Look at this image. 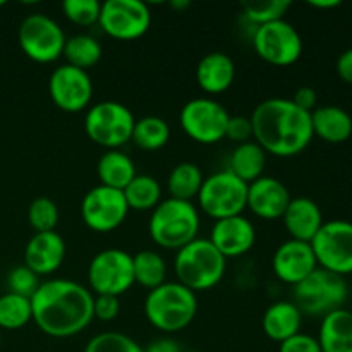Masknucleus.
<instances>
[{
  "instance_id": "f257e3e1",
  "label": "nucleus",
  "mask_w": 352,
  "mask_h": 352,
  "mask_svg": "<svg viewBox=\"0 0 352 352\" xmlns=\"http://www.w3.org/2000/svg\"><path fill=\"white\" fill-rule=\"evenodd\" d=\"M93 292L67 278L41 282L31 298L33 322L54 339H69L85 332L93 322Z\"/></svg>"
},
{
  "instance_id": "f03ea898",
  "label": "nucleus",
  "mask_w": 352,
  "mask_h": 352,
  "mask_svg": "<svg viewBox=\"0 0 352 352\" xmlns=\"http://www.w3.org/2000/svg\"><path fill=\"white\" fill-rule=\"evenodd\" d=\"M253 141L267 155L292 158L301 155L313 141L311 113L292 103L291 98H268L250 116Z\"/></svg>"
},
{
  "instance_id": "7ed1b4c3",
  "label": "nucleus",
  "mask_w": 352,
  "mask_h": 352,
  "mask_svg": "<svg viewBox=\"0 0 352 352\" xmlns=\"http://www.w3.org/2000/svg\"><path fill=\"white\" fill-rule=\"evenodd\" d=\"M148 323L165 336L182 332L198 315V298L192 291L175 282H165L148 291L143 305Z\"/></svg>"
},
{
  "instance_id": "20e7f679",
  "label": "nucleus",
  "mask_w": 352,
  "mask_h": 352,
  "mask_svg": "<svg viewBox=\"0 0 352 352\" xmlns=\"http://www.w3.org/2000/svg\"><path fill=\"white\" fill-rule=\"evenodd\" d=\"M201 219L192 201L167 198L151 212L148 220V234L162 250L179 251L195 241L199 234Z\"/></svg>"
},
{
  "instance_id": "39448f33",
  "label": "nucleus",
  "mask_w": 352,
  "mask_h": 352,
  "mask_svg": "<svg viewBox=\"0 0 352 352\" xmlns=\"http://www.w3.org/2000/svg\"><path fill=\"white\" fill-rule=\"evenodd\" d=\"M174 270L179 284L198 294L217 287L222 282L227 270V260L210 243V239L196 237L175 251Z\"/></svg>"
},
{
  "instance_id": "423d86ee",
  "label": "nucleus",
  "mask_w": 352,
  "mask_h": 352,
  "mask_svg": "<svg viewBox=\"0 0 352 352\" xmlns=\"http://www.w3.org/2000/svg\"><path fill=\"white\" fill-rule=\"evenodd\" d=\"M292 302L302 316H327L329 313L344 308L349 298V285L346 277L316 268L308 278L292 287Z\"/></svg>"
},
{
  "instance_id": "0eeeda50",
  "label": "nucleus",
  "mask_w": 352,
  "mask_h": 352,
  "mask_svg": "<svg viewBox=\"0 0 352 352\" xmlns=\"http://www.w3.org/2000/svg\"><path fill=\"white\" fill-rule=\"evenodd\" d=\"M136 119L124 103L107 100L86 110L85 133L98 146L107 150H120L133 138Z\"/></svg>"
},
{
  "instance_id": "6e6552de",
  "label": "nucleus",
  "mask_w": 352,
  "mask_h": 352,
  "mask_svg": "<svg viewBox=\"0 0 352 352\" xmlns=\"http://www.w3.org/2000/svg\"><path fill=\"white\" fill-rule=\"evenodd\" d=\"M196 199L199 212L215 222L243 215L248 201V184L229 170L215 172L205 177Z\"/></svg>"
},
{
  "instance_id": "1a4fd4ad",
  "label": "nucleus",
  "mask_w": 352,
  "mask_h": 352,
  "mask_svg": "<svg viewBox=\"0 0 352 352\" xmlns=\"http://www.w3.org/2000/svg\"><path fill=\"white\" fill-rule=\"evenodd\" d=\"M65 33L60 24L47 14H30L17 30V41L30 60L36 64L57 62L64 54Z\"/></svg>"
},
{
  "instance_id": "9d476101",
  "label": "nucleus",
  "mask_w": 352,
  "mask_h": 352,
  "mask_svg": "<svg viewBox=\"0 0 352 352\" xmlns=\"http://www.w3.org/2000/svg\"><path fill=\"white\" fill-rule=\"evenodd\" d=\"M88 284L95 296L120 298L134 285L133 256L119 248L96 253L88 265Z\"/></svg>"
},
{
  "instance_id": "9b49d317",
  "label": "nucleus",
  "mask_w": 352,
  "mask_h": 352,
  "mask_svg": "<svg viewBox=\"0 0 352 352\" xmlns=\"http://www.w3.org/2000/svg\"><path fill=\"white\" fill-rule=\"evenodd\" d=\"M229 119L226 107L210 96L189 100L179 113V124L186 136L205 146L226 140Z\"/></svg>"
},
{
  "instance_id": "f8f14e48",
  "label": "nucleus",
  "mask_w": 352,
  "mask_h": 352,
  "mask_svg": "<svg viewBox=\"0 0 352 352\" xmlns=\"http://www.w3.org/2000/svg\"><path fill=\"white\" fill-rule=\"evenodd\" d=\"M253 48L258 57L275 67H289L301 58L302 38L289 21L280 19L254 28Z\"/></svg>"
},
{
  "instance_id": "ddd939ff",
  "label": "nucleus",
  "mask_w": 352,
  "mask_h": 352,
  "mask_svg": "<svg viewBox=\"0 0 352 352\" xmlns=\"http://www.w3.org/2000/svg\"><path fill=\"white\" fill-rule=\"evenodd\" d=\"M309 244L320 268L340 277L352 274V222L349 220L325 222Z\"/></svg>"
},
{
  "instance_id": "4468645a",
  "label": "nucleus",
  "mask_w": 352,
  "mask_h": 352,
  "mask_svg": "<svg viewBox=\"0 0 352 352\" xmlns=\"http://www.w3.org/2000/svg\"><path fill=\"white\" fill-rule=\"evenodd\" d=\"M98 26L117 41L140 40L151 26V10L141 0H107L102 3Z\"/></svg>"
},
{
  "instance_id": "2eb2a0df",
  "label": "nucleus",
  "mask_w": 352,
  "mask_h": 352,
  "mask_svg": "<svg viewBox=\"0 0 352 352\" xmlns=\"http://www.w3.org/2000/svg\"><path fill=\"white\" fill-rule=\"evenodd\" d=\"M129 206L122 191L95 186L81 201V219L89 230L96 234H109L119 229L127 219Z\"/></svg>"
},
{
  "instance_id": "dca6fc26",
  "label": "nucleus",
  "mask_w": 352,
  "mask_h": 352,
  "mask_svg": "<svg viewBox=\"0 0 352 352\" xmlns=\"http://www.w3.org/2000/svg\"><path fill=\"white\" fill-rule=\"evenodd\" d=\"M93 86L91 76L86 71L62 64L52 71L48 79V95L54 105L65 113H79L91 107Z\"/></svg>"
},
{
  "instance_id": "f3484780",
  "label": "nucleus",
  "mask_w": 352,
  "mask_h": 352,
  "mask_svg": "<svg viewBox=\"0 0 352 352\" xmlns=\"http://www.w3.org/2000/svg\"><path fill=\"white\" fill-rule=\"evenodd\" d=\"M318 268L315 253L309 243L287 239L275 250L272 256V270L284 284L296 287Z\"/></svg>"
},
{
  "instance_id": "a211bd4d",
  "label": "nucleus",
  "mask_w": 352,
  "mask_h": 352,
  "mask_svg": "<svg viewBox=\"0 0 352 352\" xmlns=\"http://www.w3.org/2000/svg\"><path fill=\"white\" fill-rule=\"evenodd\" d=\"M291 199L287 186L277 177L261 175L248 184L246 208L261 220L282 219Z\"/></svg>"
},
{
  "instance_id": "6ab92c4d",
  "label": "nucleus",
  "mask_w": 352,
  "mask_h": 352,
  "mask_svg": "<svg viewBox=\"0 0 352 352\" xmlns=\"http://www.w3.org/2000/svg\"><path fill=\"white\" fill-rule=\"evenodd\" d=\"M210 243L226 260L250 253L256 244V229L244 215L217 220L210 232Z\"/></svg>"
},
{
  "instance_id": "aec40b11",
  "label": "nucleus",
  "mask_w": 352,
  "mask_h": 352,
  "mask_svg": "<svg viewBox=\"0 0 352 352\" xmlns=\"http://www.w3.org/2000/svg\"><path fill=\"white\" fill-rule=\"evenodd\" d=\"M67 254V244L57 232H38L28 241L24 248V265L38 277L52 275L62 267Z\"/></svg>"
},
{
  "instance_id": "412c9836",
  "label": "nucleus",
  "mask_w": 352,
  "mask_h": 352,
  "mask_svg": "<svg viewBox=\"0 0 352 352\" xmlns=\"http://www.w3.org/2000/svg\"><path fill=\"white\" fill-rule=\"evenodd\" d=\"M282 222H284L291 239L311 243L325 220H323V213L318 203L313 201L311 198L299 196V198L291 199L284 217H282Z\"/></svg>"
},
{
  "instance_id": "4be33fe9",
  "label": "nucleus",
  "mask_w": 352,
  "mask_h": 352,
  "mask_svg": "<svg viewBox=\"0 0 352 352\" xmlns=\"http://www.w3.org/2000/svg\"><path fill=\"white\" fill-rule=\"evenodd\" d=\"M236 79V64L223 52L206 54L196 65V82L199 89L210 96L222 95Z\"/></svg>"
},
{
  "instance_id": "5701e85b",
  "label": "nucleus",
  "mask_w": 352,
  "mask_h": 352,
  "mask_svg": "<svg viewBox=\"0 0 352 352\" xmlns=\"http://www.w3.org/2000/svg\"><path fill=\"white\" fill-rule=\"evenodd\" d=\"M313 136L329 144H342L352 136V117L337 105L316 107L311 112Z\"/></svg>"
},
{
  "instance_id": "b1692460",
  "label": "nucleus",
  "mask_w": 352,
  "mask_h": 352,
  "mask_svg": "<svg viewBox=\"0 0 352 352\" xmlns=\"http://www.w3.org/2000/svg\"><path fill=\"white\" fill-rule=\"evenodd\" d=\"M261 327L268 339L280 344L301 332L302 313L292 301H277L263 313Z\"/></svg>"
},
{
  "instance_id": "393cba45",
  "label": "nucleus",
  "mask_w": 352,
  "mask_h": 352,
  "mask_svg": "<svg viewBox=\"0 0 352 352\" xmlns=\"http://www.w3.org/2000/svg\"><path fill=\"white\" fill-rule=\"evenodd\" d=\"M316 339L322 352H352V311L340 308L323 316Z\"/></svg>"
},
{
  "instance_id": "a878e982",
  "label": "nucleus",
  "mask_w": 352,
  "mask_h": 352,
  "mask_svg": "<svg viewBox=\"0 0 352 352\" xmlns=\"http://www.w3.org/2000/svg\"><path fill=\"white\" fill-rule=\"evenodd\" d=\"M100 184L124 191L126 186L138 175L133 158L120 150H107L96 164Z\"/></svg>"
},
{
  "instance_id": "bb28decb",
  "label": "nucleus",
  "mask_w": 352,
  "mask_h": 352,
  "mask_svg": "<svg viewBox=\"0 0 352 352\" xmlns=\"http://www.w3.org/2000/svg\"><path fill=\"white\" fill-rule=\"evenodd\" d=\"M267 165V153L263 148L254 141L237 144L229 157V168L237 179H241L246 184H251L253 181L260 179L265 172Z\"/></svg>"
},
{
  "instance_id": "cd10ccee",
  "label": "nucleus",
  "mask_w": 352,
  "mask_h": 352,
  "mask_svg": "<svg viewBox=\"0 0 352 352\" xmlns=\"http://www.w3.org/2000/svg\"><path fill=\"white\" fill-rule=\"evenodd\" d=\"M205 175L203 170L192 162H181L170 170L167 179L168 198L182 199V201H192L198 198Z\"/></svg>"
},
{
  "instance_id": "c85d7f7f",
  "label": "nucleus",
  "mask_w": 352,
  "mask_h": 352,
  "mask_svg": "<svg viewBox=\"0 0 352 352\" xmlns=\"http://www.w3.org/2000/svg\"><path fill=\"white\" fill-rule=\"evenodd\" d=\"M122 192L129 210L134 212H153L162 201V186L153 175L138 174Z\"/></svg>"
},
{
  "instance_id": "c756f323",
  "label": "nucleus",
  "mask_w": 352,
  "mask_h": 352,
  "mask_svg": "<svg viewBox=\"0 0 352 352\" xmlns=\"http://www.w3.org/2000/svg\"><path fill=\"white\" fill-rule=\"evenodd\" d=\"M134 284L153 291L167 282V265L164 256L153 250L138 251L133 256Z\"/></svg>"
},
{
  "instance_id": "7c9ffc66",
  "label": "nucleus",
  "mask_w": 352,
  "mask_h": 352,
  "mask_svg": "<svg viewBox=\"0 0 352 352\" xmlns=\"http://www.w3.org/2000/svg\"><path fill=\"white\" fill-rule=\"evenodd\" d=\"M103 55V48L96 38L91 34H74V36L65 40L64 54L62 57L65 58V64L78 67L81 71L88 72L89 69L95 67Z\"/></svg>"
},
{
  "instance_id": "2f4dec72",
  "label": "nucleus",
  "mask_w": 352,
  "mask_h": 352,
  "mask_svg": "<svg viewBox=\"0 0 352 352\" xmlns=\"http://www.w3.org/2000/svg\"><path fill=\"white\" fill-rule=\"evenodd\" d=\"M170 140V126L167 120L157 116H146L136 119L133 129V141L140 150L143 151H158L165 146Z\"/></svg>"
},
{
  "instance_id": "473e14b6",
  "label": "nucleus",
  "mask_w": 352,
  "mask_h": 352,
  "mask_svg": "<svg viewBox=\"0 0 352 352\" xmlns=\"http://www.w3.org/2000/svg\"><path fill=\"white\" fill-rule=\"evenodd\" d=\"M33 322L31 299L6 292L0 296V330H19Z\"/></svg>"
},
{
  "instance_id": "72a5a7b5",
  "label": "nucleus",
  "mask_w": 352,
  "mask_h": 352,
  "mask_svg": "<svg viewBox=\"0 0 352 352\" xmlns=\"http://www.w3.org/2000/svg\"><path fill=\"white\" fill-rule=\"evenodd\" d=\"M292 3L289 0H261V2H244L243 16L248 23L254 28L263 26V24L274 23V21L284 19L287 10Z\"/></svg>"
},
{
  "instance_id": "f704fd0d",
  "label": "nucleus",
  "mask_w": 352,
  "mask_h": 352,
  "mask_svg": "<svg viewBox=\"0 0 352 352\" xmlns=\"http://www.w3.org/2000/svg\"><path fill=\"white\" fill-rule=\"evenodd\" d=\"M58 217L60 213H58L57 203L47 196L34 198L28 208V220H30V226L33 227L34 234L52 232L57 229Z\"/></svg>"
},
{
  "instance_id": "c9c22d12",
  "label": "nucleus",
  "mask_w": 352,
  "mask_h": 352,
  "mask_svg": "<svg viewBox=\"0 0 352 352\" xmlns=\"http://www.w3.org/2000/svg\"><path fill=\"white\" fill-rule=\"evenodd\" d=\"M85 352H144V347L126 333L102 332L88 340Z\"/></svg>"
},
{
  "instance_id": "e433bc0d",
  "label": "nucleus",
  "mask_w": 352,
  "mask_h": 352,
  "mask_svg": "<svg viewBox=\"0 0 352 352\" xmlns=\"http://www.w3.org/2000/svg\"><path fill=\"white\" fill-rule=\"evenodd\" d=\"M102 3L96 0H65L62 3V12L79 28H91L98 24Z\"/></svg>"
},
{
  "instance_id": "4c0bfd02",
  "label": "nucleus",
  "mask_w": 352,
  "mask_h": 352,
  "mask_svg": "<svg viewBox=\"0 0 352 352\" xmlns=\"http://www.w3.org/2000/svg\"><path fill=\"white\" fill-rule=\"evenodd\" d=\"M40 284V277L33 270H30L26 265L14 267L9 272V275H7V287H9V292L24 296V298H33V294L38 291Z\"/></svg>"
},
{
  "instance_id": "58836bf2",
  "label": "nucleus",
  "mask_w": 352,
  "mask_h": 352,
  "mask_svg": "<svg viewBox=\"0 0 352 352\" xmlns=\"http://www.w3.org/2000/svg\"><path fill=\"white\" fill-rule=\"evenodd\" d=\"M226 140H230L236 144L253 141V124H251L250 117L230 116L226 129Z\"/></svg>"
},
{
  "instance_id": "ea45409f",
  "label": "nucleus",
  "mask_w": 352,
  "mask_h": 352,
  "mask_svg": "<svg viewBox=\"0 0 352 352\" xmlns=\"http://www.w3.org/2000/svg\"><path fill=\"white\" fill-rule=\"evenodd\" d=\"M120 313V298L117 296H95L93 318L100 322H113Z\"/></svg>"
},
{
  "instance_id": "a19ab883",
  "label": "nucleus",
  "mask_w": 352,
  "mask_h": 352,
  "mask_svg": "<svg viewBox=\"0 0 352 352\" xmlns=\"http://www.w3.org/2000/svg\"><path fill=\"white\" fill-rule=\"evenodd\" d=\"M278 352H322V349L316 337L299 332L278 344Z\"/></svg>"
},
{
  "instance_id": "79ce46f5",
  "label": "nucleus",
  "mask_w": 352,
  "mask_h": 352,
  "mask_svg": "<svg viewBox=\"0 0 352 352\" xmlns=\"http://www.w3.org/2000/svg\"><path fill=\"white\" fill-rule=\"evenodd\" d=\"M291 100L296 107H299V109L309 113L318 107V93L311 86H301V88H298Z\"/></svg>"
},
{
  "instance_id": "37998d69",
  "label": "nucleus",
  "mask_w": 352,
  "mask_h": 352,
  "mask_svg": "<svg viewBox=\"0 0 352 352\" xmlns=\"http://www.w3.org/2000/svg\"><path fill=\"white\" fill-rule=\"evenodd\" d=\"M336 69L339 78L342 79L346 85L352 86V48H347V50H344L342 54L339 55Z\"/></svg>"
},
{
  "instance_id": "c03bdc74",
  "label": "nucleus",
  "mask_w": 352,
  "mask_h": 352,
  "mask_svg": "<svg viewBox=\"0 0 352 352\" xmlns=\"http://www.w3.org/2000/svg\"><path fill=\"white\" fill-rule=\"evenodd\" d=\"M144 352H184L182 347L179 346L177 340L170 339V337H160L155 339L144 347Z\"/></svg>"
},
{
  "instance_id": "a18cd8bd",
  "label": "nucleus",
  "mask_w": 352,
  "mask_h": 352,
  "mask_svg": "<svg viewBox=\"0 0 352 352\" xmlns=\"http://www.w3.org/2000/svg\"><path fill=\"white\" fill-rule=\"evenodd\" d=\"M308 6L313 7V9L329 10V9H336V7H339L340 0H309Z\"/></svg>"
},
{
  "instance_id": "49530a36",
  "label": "nucleus",
  "mask_w": 352,
  "mask_h": 352,
  "mask_svg": "<svg viewBox=\"0 0 352 352\" xmlns=\"http://www.w3.org/2000/svg\"><path fill=\"white\" fill-rule=\"evenodd\" d=\"M170 6L174 7V9H182V7H188L189 2H170Z\"/></svg>"
},
{
  "instance_id": "de8ad7c7",
  "label": "nucleus",
  "mask_w": 352,
  "mask_h": 352,
  "mask_svg": "<svg viewBox=\"0 0 352 352\" xmlns=\"http://www.w3.org/2000/svg\"><path fill=\"white\" fill-rule=\"evenodd\" d=\"M2 6H6V0H0V7Z\"/></svg>"
},
{
  "instance_id": "09e8293b",
  "label": "nucleus",
  "mask_w": 352,
  "mask_h": 352,
  "mask_svg": "<svg viewBox=\"0 0 352 352\" xmlns=\"http://www.w3.org/2000/svg\"><path fill=\"white\" fill-rule=\"evenodd\" d=\"M0 342H2V330H0Z\"/></svg>"
},
{
  "instance_id": "8fccbe9b",
  "label": "nucleus",
  "mask_w": 352,
  "mask_h": 352,
  "mask_svg": "<svg viewBox=\"0 0 352 352\" xmlns=\"http://www.w3.org/2000/svg\"><path fill=\"white\" fill-rule=\"evenodd\" d=\"M188 352H201V351H196V349H192V351H188Z\"/></svg>"
}]
</instances>
